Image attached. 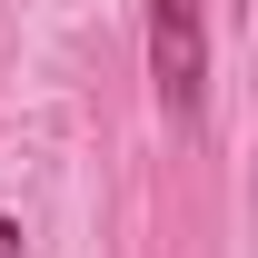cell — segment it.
Returning a JSON list of instances; mask_svg holds the SVG:
<instances>
[{
  "label": "cell",
  "mask_w": 258,
  "mask_h": 258,
  "mask_svg": "<svg viewBox=\"0 0 258 258\" xmlns=\"http://www.w3.org/2000/svg\"><path fill=\"white\" fill-rule=\"evenodd\" d=\"M0 258H20V228H10V219H0Z\"/></svg>",
  "instance_id": "obj_2"
},
{
  "label": "cell",
  "mask_w": 258,
  "mask_h": 258,
  "mask_svg": "<svg viewBox=\"0 0 258 258\" xmlns=\"http://www.w3.org/2000/svg\"><path fill=\"white\" fill-rule=\"evenodd\" d=\"M149 70H159V99L189 119L199 80H209V30H199V0H149Z\"/></svg>",
  "instance_id": "obj_1"
}]
</instances>
